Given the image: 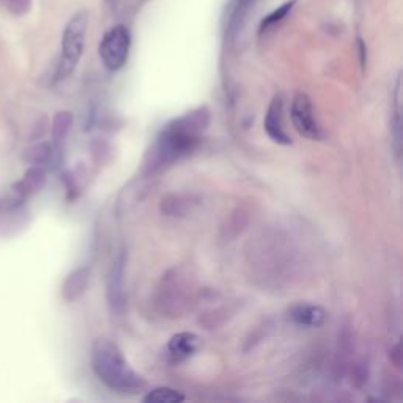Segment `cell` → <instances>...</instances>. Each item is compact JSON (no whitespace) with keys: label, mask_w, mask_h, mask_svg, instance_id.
<instances>
[{"label":"cell","mask_w":403,"mask_h":403,"mask_svg":"<svg viewBox=\"0 0 403 403\" xmlns=\"http://www.w3.org/2000/svg\"><path fill=\"white\" fill-rule=\"evenodd\" d=\"M191 202L180 194H169L161 202V211L166 216H185L188 213Z\"/></svg>","instance_id":"18"},{"label":"cell","mask_w":403,"mask_h":403,"mask_svg":"<svg viewBox=\"0 0 403 403\" xmlns=\"http://www.w3.org/2000/svg\"><path fill=\"white\" fill-rule=\"evenodd\" d=\"M292 123L298 134L309 139V141H320L323 137L320 123L315 115L312 99L307 93L299 92L295 94L292 101V111H290Z\"/></svg>","instance_id":"7"},{"label":"cell","mask_w":403,"mask_h":403,"mask_svg":"<svg viewBox=\"0 0 403 403\" xmlns=\"http://www.w3.org/2000/svg\"><path fill=\"white\" fill-rule=\"evenodd\" d=\"M327 318H330V313L326 309L317 304H302L301 302V304L290 307L288 311V320L299 326L320 327L326 323Z\"/></svg>","instance_id":"12"},{"label":"cell","mask_w":403,"mask_h":403,"mask_svg":"<svg viewBox=\"0 0 403 403\" xmlns=\"http://www.w3.org/2000/svg\"><path fill=\"white\" fill-rule=\"evenodd\" d=\"M255 248L250 249L252 264L255 269L258 279H262L264 283L279 285L282 281L292 279L293 271L298 267L295 260V249L292 244L285 241V238L279 235L273 236H260L257 238Z\"/></svg>","instance_id":"3"},{"label":"cell","mask_w":403,"mask_h":403,"mask_svg":"<svg viewBox=\"0 0 403 403\" xmlns=\"http://www.w3.org/2000/svg\"><path fill=\"white\" fill-rule=\"evenodd\" d=\"M131 34L125 25H113L99 43V57L109 71L122 69L129 57Z\"/></svg>","instance_id":"6"},{"label":"cell","mask_w":403,"mask_h":403,"mask_svg":"<svg viewBox=\"0 0 403 403\" xmlns=\"http://www.w3.org/2000/svg\"><path fill=\"white\" fill-rule=\"evenodd\" d=\"M210 122L211 112L205 106L169 122L145 155L142 172L145 175H153L192 153L199 147L202 136L208 129Z\"/></svg>","instance_id":"1"},{"label":"cell","mask_w":403,"mask_h":403,"mask_svg":"<svg viewBox=\"0 0 403 403\" xmlns=\"http://www.w3.org/2000/svg\"><path fill=\"white\" fill-rule=\"evenodd\" d=\"M264 131H267L271 141L279 145H290L292 139L287 134L285 123H283V99L281 94H276L268 107L267 117H264Z\"/></svg>","instance_id":"9"},{"label":"cell","mask_w":403,"mask_h":403,"mask_svg":"<svg viewBox=\"0 0 403 403\" xmlns=\"http://www.w3.org/2000/svg\"><path fill=\"white\" fill-rule=\"evenodd\" d=\"M88 27V15L85 11H79L69 19L62 35V54L59 65H57L55 80H63L69 78L78 68L80 57L84 54L85 35Z\"/></svg>","instance_id":"5"},{"label":"cell","mask_w":403,"mask_h":403,"mask_svg":"<svg viewBox=\"0 0 403 403\" xmlns=\"http://www.w3.org/2000/svg\"><path fill=\"white\" fill-rule=\"evenodd\" d=\"M3 5L11 15L24 16L31 8V0H3Z\"/></svg>","instance_id":"21"},{"label":"cell","mask_w":403,"mask_h":403,"mask_svg":"<svg viewBox=\"0 0 403 403\" xmlns=\"http://www.w3.org/2000/svg\"><path fill=\"white\" fill-rule=\"evenodd\" d=\"M46 180H48L46 170L43 167L31 166L27 172L24 174L22 178L13 186V192H15L17 199L25 200L31 197V195L40 192L44 185H46Z\"/></svg>","instance_id":"14"},{"label":"cell","mask_w":403,"mask_h":403,"mask_svg":"<svg viewBox=\"0 0 403 403\" xmlns=\"http://www.w3.org/2000/svg\"><path fill=\"white\" fill-rule=\"evenodd\" d=\"M34 129L35 131L30 132V141H38V139H41L44 134H46V129H48L46 118H41L40 122L36 123V126H35Z\"/></svg>","instance_id":"23"},{"label":"cell","mask_w":403,"mask_h":403,"mask_svg":"<svg viewBox=\"0 0 403 403\" xmlns=\"http://www.w3.org/2000/svg\"><path fill=\"white\" fill-rule=\"evenodd\" d=\"M126 255L120 252L107 274V304L112 313L122 315L126 309Z\"/></svg>","instance_id":"8"},{"label":"cell","mask_w":403,"mask_h":403,"mask_svg":"<svg viewBox=\"0 0 403 403\" xmlns=\"http://www.w3.org/2000/svg\"><path fill=\"white\" fill-rule=\"evenodd\" d=\"M90 282V268L79 267L69 273L62 283V298L66 302L78 301L87 292Z\"/></svg>","instance_id":"13"},{"label":"cell","mask_w":403,"mask_h":403,"mask_svg":"<svg viewBox=\"0 0 403 403\" xmlns=\"http://www.w3.org/2000/svg\"><path fill=\"white\" fill-rule=\"evenodd\" d=\"M358 44H359V55H361V65L364 66L365 65V46L361 40H358Z\"/></svg>","instance_id":"25"},{"label":"cell","mask_w":403,"mask_h":403,"mask_svg":"<svg viewBox=\"0 0 403 403\" xmlns=\"http://www.w3.org/2000/svg\"><path fill=\"white\" fill-rule=\"evenodd\" d=\"M252 0H232L229 8V17H227V25H229V30H236L239 22L243 21V17L246 15V11H248L249 5H250Z\"/></svg>","instance_id":"19"},{"label":"cell","mask_w":403,"mask_h":403,"mask_svg":"<svg viewBox=\"0 0 403 403\" xmlns=\"http://www.w3.org/2000/svg\"><path fill=\"white\" fill-rule=\"evenodd\" d=\"M200 348V339L194 332H178L170 337L167 356L172 362H183L192 358Z\"/></svg>","instance_id":"11"},{"label":"cell","mask_w":403,"mask_h":403,"mask_svg":"<svg viewBox=\"0 0 403 403\" xmlns=\"http://www.w3.org/2000/svg\"><path fill=\"white\" fill-rule=\"evenodd\" d=\"M195 299V279L185 267L170 268L162 274L155 292V306L164 317L176 318L185 313Z\"/></svg>","instance_id":"4"},{"label":"cell","mask_w":403,"mask_h":403,"mask_svg":"<svg viewBox=\"0 0 403 403\" xmlns=\"http://www.w3.org/2000/svg\"><path fill=\"white\" fill-rule=\"evenodd\" d=\"M90 362L93 374L113 393L132 395L141 393L147 386L145 378L131 367L122 350L111 339H94L90 351Z\"/></svg>","instance_id":"2"},{"label":"cell","mask_w":403,"mask_h":403,"mask_svg":"<svg viewBox=\"0 0 403 403\" xmlns=\"http://www.w3.org/2000/svg\"><path fill=\"white\" fill-rule=\"evenodd\" d=\"M295 3H296V0H290V2H287V3L277 6V8L274 11H271L268 16H264L262 24H260V31L268 30V29L273 27V25L279 24L282 19H285L288 13L293 10Z\"/></svg>","instance_id":"20"},{"label":"cell","mask_w":403,"mask_h":403,"mask_svg":"<svg viewBox=\"0 0 403 403\" xmlns=\"http://www.w3.org/2000/svg\"><path fill=\"white\" fill-rule=\"evenodd\" d=\"M74 117L69 111H60L57 112L52 123H50V136H52V143L57 147H62V143L66 141L69 131L73 128Z\"/></svg>","instance_id":"16"},{"label":"cell","mask_w":403,"mask_h":403,"mask_svg":"<svg viewBox=\"0 0 403 403\" xmlns=\"http://www.w3.org/2000/svg\"><path fill=\"white\" fill-rule=\"evenodd\" d=\"M186 397L180 390L169 386H160L148 390V394L143 397L145 403H180L185 402Z\"/></svg>","instance_id":"17"},{"label":"cell","mask_w":403,"mask_h":403,"mask_svg":"<svg viewBox=\"0 0 403 403\" xmlns=\"http://www.w3.org/2000/svg\"><path fill=\"white\" fill-rule=\"evenodd\" d=\"M367 367L364 364H356L353 365V381H355L356 386H362V384L367 381Z\"/></svg>","instance_id":"22"},{"label":"cell","mask_w":403,"mask_h":403,"mask_svg":"<svg viewBox=\"0 0 403 403\" xmlns=\"http://www.w3.org/2000/svg\"><path fill=\"white\" fill-rule=\"evenodd\" d=\"M29 224V213L22 204H15L0 216V235L13 236Z\"/></svg>","instance_id":"15"},{"label":"cell","mask_w":403,"mask_h":403,"mask_svg":"<svg viewBox=\"0 0 403 403\" xmlns=\"http://www.w3.org/2000/svg\"><path fill=\"white\" fill-rule=\"evenodd\" d=\"M389 358H390V361L394 362L395 367H400V364H402V355H400V345L397 344L393 350H390L389 353Z\"/></svg>","instance_id":"24"},{"label":"cell","mask_w":403,"mask_h":403,"mask_svg":"<svg viewBox=\"0 0 403 403\" xmlns=\"http://www.w3.org/2000/svg\"><path fill=\"white\" fill-rule=\"evenodd\" d=\"M62 147L50 142H38L24 151V161L30 166L55 169L62 160Z\"/></svg>","instance_id":"10"}]
</instances>
